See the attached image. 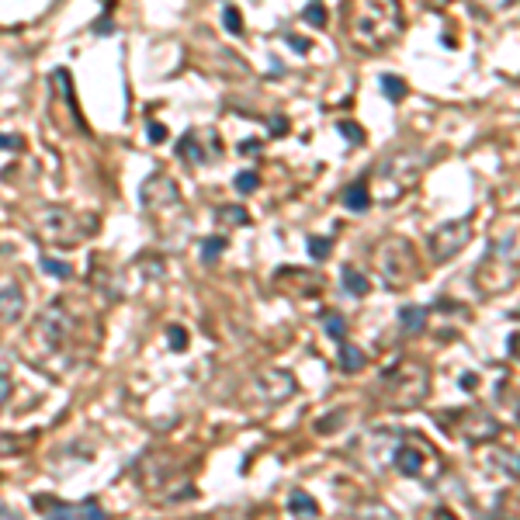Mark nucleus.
Returning a JSON list of instances; mask_svg holds the SVG:
<instances>
[{"mask_svg":"<svg viewBox=\"0 0 520 520\" xmlns=\"http://www.w3.org/2000/svg\"><path fill=\"white\" fill-rule=\"evenodd\" d=\"M378 87L385 91L389 101H402V98H406V84H402L399 77H378Z\"/></svg>","mask_w":520,"mask_h":520,"instance_id":"obj_27","label":"nucleus"},{"mask_svg":"<svg viewBox=\"0 0 520 520\" xmlns=\"http://www.w3.org/2000/svg\"><path fill=\"white\" fill-rule=\"evenodd\" d=\"M423 323H427V309H423V306H402V309H399V326H402V333H420Z\"/></svg>","mask_w":520,"mask_h":520,"instance_id":"obj_19","label":"nucleus"},{"mask_svg":"<svg viewBox=\"0 0 520 520\" xmlns=\"http://www.w3.org/2000/svg\"><path fill=\"white\" fill-rule=\"evenodd\" d=\"M177 153L184 156V160H191V163H208V156H205V149L198 146V132H187L180 142H177Z\"/></svg>","mask_w":520,"mask_h":520,"instance_id":"obj_21","label":"nucleus"},{"mask_svg":"<svg viewBox=\"0 0 520 520\" xmlns=\"http://www.w3.org/2000/svg\"><path fill=\"white\" fill-rule=\"evenodd\" d=\"M337 132H340L347 142H354V146H358V142H364V132H361V125H358V122H337Z\"/></svg>","mask_w":520,"mask_h":520,"instance_id":"obj_32","label":"nucleus"},{"mask_svg":"<svg viewBox=\"0 0 520 520\" xmlns=\"http://www.w3.org/2000/svg\"><path fill=\"white\" fill-rule=\"evenodd\" d=\"M11 389H15V382H11V364H8V361H0V409L8 406Z\"/></svg>","mask_w":520,"mask_h":520,"instance_id":"obj_29","label":"nucleus"},{"mask_svg":"<svg viewBox=\"0 0 520 520\" xmlns=\"http://www.w3.org/2000/svg\"><path fill=\"white\" fill-rule=\"evenodd\" d=\"M468 239H472V222H468V215H465V219H451V222L437 225V229L427 236L430 260H434V264H444V260L458 257V253L468 246Z\"/></svg>","mask_w":520,"mask_h":520,"instance_id":"obj_8","label":"nucleus"},{"mask_svg":"<svg viewBox=\"0 0 520 520\" xmlns=\"http://www.w3.org/2000/svg\"><path fill=\"white\" fill-rule=\"evenodd\" d=\"M344 25L358 49H385L402 32L399 0H344Z\"/></svg>","mask_w":520,"mask_h":520,"instance_id":"obj_2","label":"nucleus"},{"mask_svg":"<svg viewBox=\"0 0 520 520\" xmlns=\"http://www.w3.org/2000/svg\"><path fill=\"white\" fill-rule=\"evenodd\" d=\"M167 340H170V347L180 354V351H187V330L184 326H170L167 330Z\"/></svg>","mask_w":520,"mask_h":520,"instance_id":"obj_33","label":"nucleus"},{"mask_svg":"<svg viewBox=\"0 0 520 520\" xmlns=\"http://www.w3.org/2000/svg\"><path fill=\"white\" fill-rule=\"evenodd\" d=\"M222 28H225L229 35H239V32H243V15H239V8H232V4L222 8Z\"/></svg>","mask_w":520,"mask_h":520,"instance_id":"obj_26","label":"nucleus"},{"mask_svg":"<svg viewBox=\"0 0 520 520\" xmlns=\"http://www.w3.org/2000/svg\"><path fill=\"white\" fill-rule=\"evenodd\" d=\"M0 149H21V139L18 136H0Z\"/></svg>","mask_w":520,"mask_h":520,"instance_id":"obj_37","label":"nucleus"},{"mask_svg":"<svg viewBox=\"0 0 520 520\" xmlns=\"http://www.w3.org/2000/svg\"><path fill=\"white\" fill-rule=\"evenodd\" d=\"M337 364H340V371H347V375H354V371H361L364 368V351L361 347H354V344H347V340H337Z\"/></svg>","mask_w":520,"mask_h":520,"instance_id":"obj_16","label":"nucleus"},{"mask_svg":"<svg viewBox=\"0 0 520 520\" xmlns=\"http://www.w3.org/2000/svg\"><path fill=\"white\" fill-rule=\"evenodd\" d=\"M375 264H378V271H382V281H385L389 288H396V292L409 288V285L420 278L416 250H413V243L402 239V236H392V239L378 243V250H375Z\"/></svg>","mask_w":520,"mask_h":520,"instance_id":"obj_6","label":"nucleus"},{"mask_svg":"<svg viewBox=\"0 0 520 520\" xmlns=\"http://www.w3.org/2000/svg\"><path fill=\"white\" fill-rule=\"evenodd\" d=\"M253 149L260 153V139H243L239 142V153H253Z\"/></svg>","mask_w":520,"mask_h":520,"instance_id":"obj_38","label":"nucleus"},{"mask_svg":"<svg viewBox=\"0 0 520 520\" xmlns=\"http://www.w3.org/2000/svg\"><path fill=\"white\" fill-rule=\"evenodd\" d=\"M215 222L219 225H246L250 215L243 205H222V208H215Z\"/></svg>","mask_w":520,"mask_h":520,"instance_id":"obj_22","label":"nucleus"},{"mask_svg":"<svg viewBox=\"0 0 520 520\" xmlns=\"http://www.w3.org/2000/svg\"><path fill=\"white\" fill-rule=\"evenodd\" d=\"M461 434H465L468 440H489V437H496V434H499V423H496L489 413L472 409V413H465V427H461Z\"/></svg>","mask_w":520,"mask_h":520,"instance_id":"obj_13","label":"nucleus"},{"mask_svg":"<svg viewBox=\"0 0 520 520\" xmlns=\"http://www.w3.org/2000/svg\"><path fill=\"white\" fill-rule=\"evenodd\" d=\"M430 392V375L427 368L413 364V361H399L396 368L382 371L378 382V399L389 409H416Z\"/></svg>","mask_w":520,"mask_h":520,"instance_id":"obj_5","label":"nucleus"},{"mask_svg":"<svg viewBox=\"0 0 520 520\" xmlns=\"http://www.w3.org/2000/svg\"><path fill=\"white\" fill-rule=\"evenodd\" d=\"M319 319H323V333H326L330 340H347V319H344L340 313L330 309V313H323Z\"/></svg>","mask_w":520,"mask_h":520,"instance_id":"obj_23","label":"nucleus"},{"mask_svg":"<svg viewBox=\"0 0 520 520\" xmlns=\"http://www.w3.org/2000/svg\"><path fill=\"white\" fill-rule=\"evenodd\" d=\"M420 174H423V156L416 149H396L378 163L371 198L382 201V205H392L420 180Z\"/></svg>","mask_w":520,"mask_h":520,"instance_id":"obj_4","label":"nucleus"},{"mask_svg":"<svg viewBox=\"0 0 520 520\" xmlns=\"http://www.w3.org/2000/svg\"><path fill=\"white\" fill-rule=\"evenodd\" d=\"M28 344H32V361L42 371H49V375L70 371L73 361H77V323H73V316L59 302L49 306L39 316Z\"/></svg>","mask_w":520,"mask_h":520,"instance_id":"obj_1","label":"nucleus"},{"mask_svg":"<svg viewBox=\"0 0 520 520\" xmlns=\"http://www.w3.org/2000/svg\"><path fill=\"white\" fill-rule=\"evenodd\" d=\"M288 46H292L299 56H306V53H309V39H302V35H288Z\"/></svg>","mask_w":520,"mask_h":520,"instance_id":"obj_34","label":"nucleus"},{"mask_svg":"<svg viewBox=\"0 0 520 520\" xmlns=\"http://www.w3.org/2000/svg\"><path fill=\"white\" fill-rule=\"evenodd\" d=\"M21 316H25V295L11 285V288L0 292V330L11 326V323H18Z\"/></svg>","mask_w":520,"mask_h":520,"instance_id":"obj_14","label":"nucleus"},{"mask_svg":"<svg viewBox=\"0 0 520 520\" xmlns=\"http://www.w3.org/2000/svg\"><path fill=\"white\" fill-rule=\"evenodd\" d=\"M340 285H344V292H347V295H354V299H364V295H368V288H371L368 275H361L354 264H344V268H340Z\"/></svg>","mask_w":520,"mask_h":520,"instance_id":"obj_15","label":"nucleus"},{"mask_svg":"<svg viewBox=\"0 0 520 520\" xmlns=\"http://www.w3.org/2000/svg\"><path fill=\"white\" fill-rule=\"evenodd\" d=\"M35 229L49 239V243H80L87 236V229H94V219H80L70 208H42L35 215Z\"/></svg>","mask_w":520,"mask_h":520,"instance_id":"obj_7","label":"nucleus"},{"mask_svg":"<svg viewBox=\"0 0 520 520\" xmlns=\"http://www.w3.org/2000/svg\"><path fill=\"white\" fill-rule=\"evenodd\" d=\"M39 264H42V271H46L49 278H56V281H66V278H73V268L66 264V260H56V257H42Z\"/></svg>","mask_w":520,"mask_h":520,"instance_id":"obj_25","label":"nucleus"},{"mask_svg":"<svg viewBox=\"0 0 520 520\" xmlns=\"http://www.w3.org/2000/svg\"><path fill=\"white\" fill-rule=\"evenodd\" d=\"M288 513H292V517H316L319 506H316V499H313L309 492L292 489V496H288Z\"/></svg>","mask_w":520,"mask_h":520,"instance_id":"obj_20","label":"nucleus"},{"mask_svg":"<svg viewBox=\"0 0 520 520\" xmlns=\"http://www.w3.org/2000/svg\"><path fill=\"white\" fill-rule=\"evenodd\" d=\"M461 389H475V375H461Z\"/></svg>","mask_w":520,"mask_h":520,"instance_id":"obj_39","label":"nucleus"},{"mask_svg":"<svg viewBox=\"0 0 520 520\" xmlns=\"http://www.w3.org/2000/svg\"><path fill=\"white\" fill-rule=\"evenodd\" d=\"M0 80H4V73H0Z\"/></svg>","mask_w":520,"mask_h":520,"instance_id":"obj_41","label":"nucleus"},{"mask_svg":"<svg viewBox=\"0 0 520 520\" xmlns=\"http://www.w3.org/2000/svg\"><path fill=\"white\" fill-rule=\"evenodd\" d=\"M392 461H396V472H402L409 479H420L427 472V461H434V454L427 447H420V444H399Z\"/></svg>","mask_w":520,"mask_h":520,"instance_id":"obj_12","label":"nucleus"},{"mask_svg":"<svg viewBox=\"0 0 520 520\" xmlns=\"http://www.w3.org/2000/svg\"><path fill=\"white\" fill-rule=\"evenodd\" d=\"M475 285L482 295H503L517 285V229L492 239L475 271Z\"/></svg>","mask_w":520,"mask_h":520,"instance_id":"obj_3","label":"nucleus"},{"mask_svg":"<svg viewBox=\"0 0 520 520\" xmlns=\"http://www.w3.org/2000/svg\"><path fill=\"white\" fill-rule=\"evenodd\" d=\"M302 21L313 25V28H326V8L319 4V0H313V4L302 11Z\"/></svg>","mask_w":520,"mask_h":520,"instance_id":"obj_28","label":"nucleus"},{"mask_svg":"<svg viewBox=\"0 0 520 520\" xmlns=\"http://www.w3.org/2000/svg\"><path fill=\"white\" fill-rule=\"evenodd\" d=\"M340 201H344L351 212H368V205H371V191H368V184H364V180H354V184H347V187H344Z\"/></svg>","mask_w":520,"mask_h":520,"instance_id":"obj_17","label":"nucleus"},{"mask_svg":"<svg viewBox=\"0 0 520 520\" xmlns=\"http://www.w3.org/2000/svg\"><path fill=\"white\" fill-rule=\"evenodd\" d=\"M225 246H229V239H225V236H208V239H201V250H198L201 264H215L219 253H222Z\"/></svg>","mask_w":520,"mask_h":520,"instance_id":"obj_24","label":"nucleus"},{"mask_svg":"<svg viewBox=\"0 0 520 520\" xmlns=\"http://www.w3.org/2000/svg\"><path fill=\"white\" fill-rule=\"evenodd\" d=\"M295 392H299V382L285 368H268V371L257 375V396L264 399V402H285Z\"/></svg>","mask_w":520,"mask_h":520,"instance_id":"obj_10","label":"nucleus"},{"mask_svg":"<svg viewBox=\"0 0 520 520\" xmlns=\"http://www.w3.org/2000/svg\"><path fill=\"white\" fill-rule=\"evenodd\" d=\"M139 198H142V208L160 215V212H170V208H180V191L174 180H167L163 174H153L142 180L139 187Z\"/></svg>","mask_w":520,"mask_h":520,"instance_id":"obj_9","label":"nucleus"},{"mask_svg":"<svg viewBox=\"0 0 520 520\" xmlns=\"http://www.w3.org/2000/svg\"><path fill=\"white\" fill-rule=\"evenodd\" d=\"M257 184H260L257 170H239V174H236V191H239V194H253Z\"/></svg>","mask_w":520,"mask_h":520,"instance_id":"obj_30","label":"nucleus"},{"mask_svg":"<svg viewBox=\"0 0 520 520\" xmlns=\"http://www.w3.org/2000/svg\"><path fill=\"white\" fill-rule=\"evenodd\" d=\"M423 4H427V8H447L451 0H423Z\"/></svg>","mask_w":520,"mask_h":520,"instance_id":"obj_40","label":"nucleus"},{"mask_svg":"<svg viewBox=\"0 0 520 520\" xmlns=\"http://www.w3.org/2000/svg\"><path fill=\"white\" fill-rule=\"evenodd\" d=\"M32 506L46 510L49 517H91V520L108 517V513H104V506H101V503H94V499H80V503H56V499H49V496H39V499H32Z\"/></svg>","mask_w":520,"mask_h":520,"instance_id":"obj_11","label":"nucleus"},{"mask_svg":"<svg viewBox=\"0 0 520 520\" xmlns=\"http://www.w3.org/2000/svg\"><path fill=\"white\" fill-rule=\"evenodd\" d=\"M146 129H149V142H163V139H167V129H163L160 122H149Z\"/></svg>","mask_w":520,"mask_h":520,"instance_id":"obj_35","label":"nucleus"},{"mask_svg":"<svg viewBox=\"0 0 520 520\" xmlns=\"http://www.w3.org/2000/svg\"><path fill=\"white\" fill-rule=\"evenodd\" d=\"M281 132H288V122H285L281 115H275V118H271V136H281Z\"/></svg>","mask_w":520,"mask_h":520,"instance_id":"obj_36","label":"nucleus"},{"mask_svg":"<svg viewBox=\"0 0 520 520\" xmlns=\"http://www.w3.org/2000/svg\"><path fill=\"white\" fill-rule=\"evenodd\" d=\"M330 253H333V243H330L326 236H313V239H309V257H313V260H326Z\"/></svg>","mask_w":520,"mask_h":520,"instance_id":"obj_31","label":"nucleus"},{"mask_svg":"<svg viewBox=\"0 0 520 520\" xmlns=\"http://www.w3.org/2000/svg\"><path fill=\"white\" fill-rule=\"evenodd\" d=\"M53 84H56V87H59V94L66 98V104H70V111H73V118H77L80 132H87V129H84V118H80V111H77V101H73V80H70V70H63V66H59V70L53 73Z\"/></svg>","mask_w":520,"mask_h":520,"instance_id":"obj_18","label":"nucleus"}]
</instances>
